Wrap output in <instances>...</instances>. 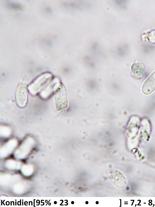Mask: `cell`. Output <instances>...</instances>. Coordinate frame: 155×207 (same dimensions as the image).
Listing matches in <instances>:
<instances>
[{"label":"cell","mask_w":155,"mask_h":207,"mask_svg":"<svg viewBox=\"0 0 155 207\" xmlns=\"http://www.w3.org/2000/svg\"><path fill=\"white\" fill-rule=\"evenodd\" d=\"M53 96L56 110L62 112L68 107V98L66 90L62 84L58 83L54 87Z\"/></svg>","instance_id":"1"},{"label":"cell","mask_w":155,"mask_h":207,"mask_svg":"<svg viewBox=\"0 0 155 207\" xmlns=\"http://www.w3.org/2000/svg\"><path fill=\"white\" fill-rule=\"evenodd\" d=\"M29 84L26 81H20L16 86L15 97L17 105L21 108L25 107L27 104L29 93Z\"/></svg>","instance_id":"2"},{"label":"cell","mask_w":155,"mask_h":207,"mask_svg":"<svg viewBox=\"0 0 155 207\" xmlns=\"http://www.w3.org/2000/svg\"><path fill=\"white\" fill-rule=\"evenodd\" d=\"M155 90V71L147 79L143 84L142 91L145 94H151Z\"/></svg>","instance_id":"3"},{"label":"cell","mask_w":155,"mask_h":207,"mask_svg":"<svg viewBox=\"0 0 155 207\" xmlns=\"http://www.w3.org/2000/svg\"><path fill=\"white\" fill-rule=\"evenodd\" d=\"M51 75L50 74H45L43 76H40L32 84H35L36 85L30 87L31 92L33 94H36L39 91V89H41L43 85L47 83L51 79Z\"/></svg>","instance_id":"4"},{"label":"cell","mask_w":155,"mask_h":207,"mask_svg":"<svg viewBox=\"0 0 155 207\" xmlns=\"http://www.w3.org/2000/svg\"><path fill=\"white\" fill-rule=\"evenodd\" d=\"M144 71L143 64L139 62L134 63L131 67V76L135 79H140L144 76Z\"/></svg>","instance_id":"5"},{"label":"cell","mask_w":155,"mask_h":207,"mask_svg":"<svg viewBox=\"0 0 155 207\" xmlns=\"http://www.w3.org/2000/svg\"><path fill=\"white\" fill-rule=\"evenodd\" d=\"M148 39L151 43L155 44V30L150 32L148 35Z\"/></svg>","instance_id":"6"}]
</instances>
